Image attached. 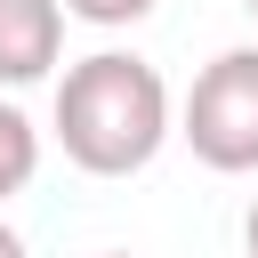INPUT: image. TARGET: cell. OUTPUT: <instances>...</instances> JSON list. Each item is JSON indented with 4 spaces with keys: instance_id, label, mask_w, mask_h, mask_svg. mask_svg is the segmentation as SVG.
<instances>
[{
    "instance_id": "obj_1",
    "label": "cell",
    "mask_w": 258,
    "mask_h": 258,
    "mask_svg": "<svg viewBox=\"0 0 258 258\" xmlns=\"http://www.w3.org/2000/svg\"><path fill=\"white\" fill-rule=\"evenodd\" d=\"M56 145L89 177H137L169 145V81L137 48H97L56 81Z\"/></svg>"
},
{
    "instance_id": "obj_3",
    "label": "cell",
    "mask_w": 258,
    "mask_h": 258,
    "mask_svg": "<svg viewBox=\"0 0 258 258\" xmlns=\"http://www.w3.org/2000/svg\"><path fill=\"white\" fill-rule=\"evenodd\" d=\"M64 56V8L56 0H0V81L32 89Z\"/></svg>"
},
{
    "instance_id": "obj_9",
    "label": "cell",
    "mask_w": 258,
    "mask_h": 258,
    "mask_svg": "<svg viewBox=\"0 0 258 258\" xmlns=\"http://www.w3.org/2000/svg\"><path fill=\"white\" fill-rule=\"evenodd\" d=\"M105 258H129V250H105Z\"/></svg>"
},
{
    "instance_id": "obj_2",
    "label": "cell",
    "mask_w": 258,
    "mask_h": 258,
    "mask_svg": "<svg viewBox=\"0 0 258 258\" xmlns=\"http://www.w3.org/2000/svg\"><path fill=\"white\" fill-rule=\"evenodd\" d=\"M177 137L218 177H250L258 169V48H218L194 73L185 113H177Z\"/></svg>"
},
{
    "instance_id": "obj_8",
    "label": "cell",
    "mask_w": 258,
    "mask_h": 258,
    "mask_svg": "<svg viewBox=\"0 0 258 258\" xmlns=\"http://www.w3.org/2000/svg\"><path fill=\"white\" fill-rule=\"evenodd\" d=\"M242 8H250V24H258V0H242Z\"/></svg>"
},
{
    "instance_id": "obj_4",
    "label": "cell",
    "mask_w": 258,
    "mask_h": 258,
    "mask_svg": "<svg viewBox=\"0 0 258 258\" xmlns=\"http://www.w3.org/2000/svg\"><path fill=\"white\" fill-rule=\"evenodd\" d=\"M32 169H40V129H32L16 105H0V202H8V194H24V185H32Z\"/></svg>"
},
{
    "instance_id": "obj_6",
    "label": "cell",
    "mask_w": 258,
    "mask_h": 258,
    "mask_svg": "<svg viewBox=\"0 0 258 258\" xmlns=\"http://www.w3.org/2000/svg\"><path fill=\"white\" fill-rule=\"evenodd\" d=\"M0 258H24V234H16L8 218H0Z\"/></svg>"
},
{
    "instance_id": "obj_7",
    "label": "cell",
    "mask_w": 258,
    "mask_h": 258,
    "mask_svg": "<svg viewBox=\"0 0 258 258\" xmlns=\"http://www.w3.org/2000/svg\"><path fill=\"white\" fill-rule=\"evenodd\" d=\"M242 250L258 258V202H250V218H242Z\"/></svg>"
},
{
    "instance_id": "obj_5",
    "label": "cell",
    "mask_w": 258,
    "mask_h": 258,
    "mask_svg": "<svg viewBox=\"0 0 258 258\" xmlns=\"http://www.w3.org/2000/svg\"><path fill=\"white\" fill-rule=\"evenodd\" d=\"M64 16H81V24H97V32H121V24H145L161 0H56Z\"/></svg>"
}]
</instances>
